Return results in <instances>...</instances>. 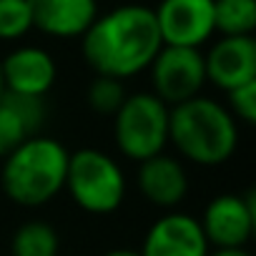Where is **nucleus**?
Returning a JSON list of instances; mask_svg holds the SVG:
<instances>
[{"instance_id":"nucleus-15","label":"nucleus","mask_w":256,"mask_h":256,"mask_svg":"<svg viewBox=\"0 0 256 256\" xmlns=\"http://www.w3.org/2000/svg\"><path fill=\"white\" fill-rule=\"evenodd\" d=\"M60 236L48 221H26L10 236V256H58Z\"/></svg>"},{"instance_id":"nucleus-6","label":"nucleus","mask_w":256,"mask_h":256,"mask_svg":"<svg viewBox=\"0 0 256 256\" xmlns=\"http://www.w3.org/2000/svg\"><path fill=\"white\" fill-rule=\"evenodd\" d=\"M154 96H158L168 108L201 96L206 86V68L201 48L184 46H161L156 58L148 66Z\"/></svg>"},{"instance_id":"nucleus-19","label":"nucleus","mask_w":256,"mask_h":256,"mask_svg":"<svg viewBox=\"0 0 256 256\" xmlns=\"http://www.w3.org/2000/svg\"><path fill=\"white\" fill-rule=\"evenodd\" d=\"M226 108L236 118V123L254 126L256 123V80L226 90Z\"/></svg>"},{"instance_id":"nucleus-13","label":"nucleus","mask_w":256,"mask_h":256,"mask_svg":"<svg viewBox=\"0 0 256 256\" xmlns=\"http://www.w3.org/2000/svg\"><path fill=\"white\" fill-rule=\"evenodd\" d=\"M138 191L158 208H176L188 194V176L178 158L156 154L138 164Z\"/></svg>"},{"instance_id":"nucleus-3","label":"nucleus","mask_w":256,"mask_h":256,"mask_svg":"<svg viewBox=\"0 0 256 256\" xmlns=\"http://www.w3.org/2000/svg\"><path fill=\"white\" fill-rule=\"evenodd\" d=\"M68 158L70 151L60 141L38 134L3 158L0 188L23 208L46 206L66 186Z\"/></svg>"},{"instance_id":"nucleus-14","label":"nucleus","mask_w":256,"mask_h":256,"mask_svg":"<svg viewBox=\"0 0 256 256\" xmlns=\"http://www.w3.org/2000/svg\"><path fill=\"white\" fill-rule=\"evenodd\" d=\"M46 123V100L6 93L0 98V158H6L28 138L38 136Z\"/></svg>"},{"instance_id":"nucleus-21","label":"nucleus","mask_w":256,"mask_h":256,"mask_svg":"<svg viewBox=\"0 0 256 256\" xmlns=\"http://www.w3.org/2000/svg\"><path fill=\"white\" fill-rule=\"evenodd\" d=\"M100 256H141V251H136V248H110Z\"/></svg>"},{"instance_id":"nucleus-4","label":"nucleus","mask_w":256,"mask_h":256,"mask_svg":"<svg viewBox=\"0 0 256 256\" xmlns=\"http://www.w3.org/2000/svg\"><path fill=\"white\" fill-rule=\"evenodd\" d=\"M78 208L93 216H108L126 198V176L120 164L98 148H78L68 158L66 186Z\"/></svg>"},{"instance_id":"nucleus-16","label":"nucleus","mask_w":256,"mask_h":256,"mask_svg":"<svg viewBox=\"0 0 256 256\" xmlns=\"http://www.w3.org/2000/svg\"><path fill=\"white\" fill-rule=\"evenodd\" d=\"M214 28L221 36H254L256 0H214Z\"/></svg>"},{"instance_id":"nucleus-1","label":"nucleus","mask_w":256,"mask_h":256,"mask_svg":"<svg viewBox=\"0 0 256 256\" xmlns=\"http://www.w3.org/2000/svg\"><path fill=\"white\" fill-rule=\"evenodd\" d=\"M161 46L154 8L136 3L118 6L103 16L98 13L90 28L80 36V53L88 68L96 76L118 80L148 70Z\"/></svg>"},{"instance_id":"nucleus-20","label":"nucleus","mask_w":256,"mask_h":256,"mask_svg":"<svg viewBox=\"0 0 256 256\" xmlns=\"http://www.w3.org/2000/svg\"><path fill=\"white\" fill-rule=\"evenodd\" d=\"M208 256H251L246 248H214L208 251Z\"/></svg>"},{"instance_id":"nucleus-22","label":"nucleus","mask_w":256,"mask_h":256,"mask_svg":"<svg viewBox=\"0 0 256 256\" xmlns=\"http://www.w3.org/2000/svg\"><path fill=\"white\" fill-rule=\"evenodd\" d=\"M6 96V86H3V73H0V98Z\"/></svg>"},{"instance_id":"nucleus-10","label":"nucleus","mask_w":256,"mask_h":256,"mask_svg":"<svg viewBox=\"0 0 256 256\" xmlns=\"http://www.w3.org/2000/svg\"><path fill=\"white\" fill-rule=\"evenodd\" d=\"M206 83L224 93L256 80V40L254 36H221L204 53Z\"/></svg>"},{"instance_id":"nucleus-8","label":"nucleus","mask_w":256,"mask_h":256,"mask_svg":"<svg viewBox=\"0 0 256 256\" xmlns=\"http://www.w3.org/2000/svg\"><path fill=\"white\" fill-rule=\"evenodd\" d=\"M154 16L164 46L201 48L216 33L214 0H161Z\"/></svg>"},{"instance_id":"nucleus-17","label":"nucleus","mask_w":256,"mask_h":256,"mask_svg":"<svg viewBox=\"0 0 256 256\" xmlns=\"http://www.w3.org/2000/svg\"><path fill=\"white\" fill-rule=\"evenodd\" d=\"M126 96L128 93L123 88V80L108 78V76H96L86 88V103L98 116H116V110L123 106Z\"/></svg>"},{"instance_id":"nucleus-5","label":"nucleus","mask_w":256,"mask_h":256,"mask_svg":"<svg viewBox=\"0 0 256 256\" xmlns=\"http://www.w3.org/2000/svg\"><path fill=\"white\" fill-rule=\"evenodd\" d=\"M168 113L171 108L151 90L126 96L113 116V141L128 161H146L164 154L168 144Z\"/></svg>"},{"instance_id":"nucleus-18","label":"nucleus","mask_w":256,"mask_h":256,"mask_svg":"<svg viewBox=\"0 0 256 256\" xmlns=\"http://www.w3.org/2000/svg\"><path fill=\"white\" fill-rule=\"evenodd\" d=\"M33 30L28 0H0V40H20Z\"/></svg>"},{"instance_id":"nucleus-12","label":"nucleus","mask_w":256,"mask_h":256,"mask_svg":"<svg viewBox=\"0 0 256 256\" xmlns=\"http://www.w3.org/2000/svg\"><path fill=\"white\" fill-rule=\"evenodd\" d=\"M28 3L33 13V30L60 40L80 38L98 18V0H28Z\"/></svg>"},{"instance_id":"nucleus-11","label":"nucleus","mask_w":256,"mask_h":256,"mask_svg":"<svg viewBox=\"0 0 256 256\" xmlns=\"http://www.w3.org/2000/svg\"><path fill=\"white\" fill-rule=\"evenodd\" d=\"M141 256H208V244L196 216L171 211L156 218L138 248Z\"/></svg>"},{"instance_id":"nucleus-9","label":"nucleus","mask_w":256,"mask_h":256,"mask_svg":"<svg viewBox=\"0 0 256 256\" xmlns=\"http://www.w3.org/2000/svg\"><path fill=\"white\" fill-rule=\"evenodd\" d=\"M6 93L46 98L58 78V66L46 48L20 46L0 60Z\"/></svg>"},{"instance_id":"nucleus-7","label":"nucleus","mask_w":256,"mask_h":256,"mask_svg":"<svg viewBox=\"0 0 256 256\" xmlns=\"http://www.w3.org/2000/svg\"><path fill=\"white\" fill-rule=\"evenodd\" d=\"M256 194H218L214 196L198 224L208 248H246L256 226Z\"/></svg>"},{"instance_id":"nucleus-2","label":"nucleus","mask_w":256,"mask_h":256,"mask_svg":"<svg viewBox=\"0 0 256 256\" xmlns=\"http://www.w3.org/2000/svg\"><path fill=\"white\" fill-rule=\"evenodd\" d=\"M168 144L196 166H221L236 154L238 123L224 103L196 96L171 108Z\"/></svg>"}]
</instances>
